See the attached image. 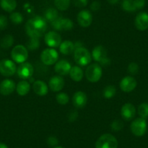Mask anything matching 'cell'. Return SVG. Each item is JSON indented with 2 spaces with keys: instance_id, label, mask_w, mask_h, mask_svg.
<instances>
[{
  "instance_id": "11",
  "label": "cell",
  "mask_w": 148,
  "mask_h": 148,
  "mask_svg": "<svg viewBox=\"0 0 148 148\" xmlns=\"http://www.w3.org/2000/svg\"><path fill=\"white\" fill-rule=\"evenodd\" d=\"M45 42L49 47L56 48L60 47L62 43V38L60 35L55 31H49L45 34Z\"/></svg>"
},
{
  "instance_id": "22",
  "label": "cell",
  "mask_w": 148,
  "mask_h": 148,
  "mask_svg": "<svg viewBox=\"0 0 148 148\" xmlns=\"http://www.w3.org/2000/svg\"><path fill=\"white\" fill-rule=\"evenodd\" d=\"M69 74L71 79L76 82H81L84 77L83 70L79 66L71 67Z\"/></svg>"
},
{
  "instance_id": "42",
  "label": "cell",
  "mask_w": 148,
  "mask_h": 148,
  "mask_svg": "<svg viewBox=\"0 0 148 148\" xmlns=\"http://www.w3.org/2000/svg\"><path fill=\"white\" fill-rule=\"evenodd\" d=\"M119 1V0H108V2H109L110 4H111V5H115V4L118 3Z\"/></svg>"
},
{
  "instance_id": "27",
  "label": "cell",
  "mask_w": 148,
  "mask_h": 148,
  "mask_svg": "<svg viewBox=\"0 0 148 148\" xmlns=\"http://www.w3.org/2000/svg\"><path fill=\"white\" fill-rule=\"evenodd\" d=\"M14 43V38L12 35H6L5 36H4L2 38V39L1 40L0 42V45L4 49H8L10 47L12 46Z\"/></svg>"
},
{
  "instance_id": "23",
  "label": "cell",
  "mask_w": 148,
  "mask_h": 148,
  "mask_svg": "<svg viewBox=\"0 0 148 148\" xmlns=\"http://www.w3.org/2000/svg\"><path fill=\"white\" fill-rule=\"evenodd\" d=\"M75 45L71 41H64L60 45V51L65 55L72 54L75 50Z\"/></svg>"
},
{
  "instance_id": "16",
  "label": "cell",
  "mask_w": 148,
  "mask_h": 148,
  "mask_svg": "<svg viewBox=\"0 0 148 148\" xmlns=\"http://www.w3.org/2000/svg\"><path fill=\"white\" fill-rule=\"evenodd\" d=\"M135 26L139 31H145L148 29V13L141 12L135 18Z\"/></svg>"
},
{
  "instance_id": "6",
  "label": "cell",
  "mask_w": 148,
  "mask_h": 148,
  "mask_svg": "<svg viewBox=\"0 0 148 148\" xmlns=\"http://www.w3.org/2000/svg\"><path fill=\"white\" fill-rule=\"evenodd\" d=\"M11 57L17 63L21 64L25 62L28 57V49L23 45H17L12 49L11 52Z\"/></svg>"
},
{
  "instance_id": "26",
  "label": "cell",
  "mask_w": 148,
  "mask_h": 148,
  "mask_svg": "<svg viewBox=\"0 0 148 148\" xmlns=\"http://www.w3.org/2000/svg\"><path fill=\"white\" fill-rule=\"evenodd\" d=\"M58 18V12L55 8H49L45 12V19L48 22L52 23Z\"/></svg>"
},
{
  "instance_id": "7",
  "label": "cell",
  "mask_w": 148,
  "mask_h": 148,
  "mask_svg": "<svg viewBox=\"0 0 148 148\" xmlns=\"http://www.w3.org/2000/svg\"><path fill=\"white\" fill-rule=\"evenodd\" d=\"M131 132L136 136H142L145 135L147 131L146 120L142 118H138L131 123Z\"/></svg>"
},
{
  "instance_id": "43",
  "label": "cell",
  "mask_w": 148,
  "mask_h": 148,
  "mask_svg": "<svg viewBox=\"0 0 148 148\" xmlns=\"http://www.w3.org/2000/svg\"><path fill=\"white\" fill-rule=\"evenodd\" d=\"M0 148H8V147L5 143L0 142Z\"/></svg>"
},
{
  "instance_id": "44",
  "label": "cell",
  "mask_w": 148,
  "mask_h": 148,
  "mask_svg": "<svg viewBox=\"0 0 148 148\" xmlns=\"http://www.w3.org/2000/svg\"><path fill=\"white\" fill-rule=\"evenodd\" d=\"M53 148H63V147H62L58 146V147H53Z\"/></svg>"
},
{
  "instance_id": "41",
  "label": "cell",
  "mask_w": 148,
  "mask_h": 148,
  "mask_svg": "<svg viewBox=\"0 0 148 148\" xmlns=\"http://www.w3.org/2000/svg\"><path fill=\"white\" fill-rule=\"evenodd\" d=\"M101 5L98 1H94L90 5V8L92 11H98L100 9Z\"/></svg>"
},
{
  "instance_id": "37",
  "label": "cell",
  "mask_w": 148,
  "mask_h": 148,
  "mask_svg": "<svg viewBox=\"0 0 148 148\" xmlns=\"http://www.w3.org/2000/svg\"><path fill=\"white\" fill-rule=\"evenodd\" d=\"M72 1L74 6L79 8L86 7L88 5V2H89V0H72Z\"/></svg>"
},
{
  "instance_id": "25",
  "label": "cell",
  "mask_w": 148,
  "mask_h": 148,
  "mask_svg": "<svg viewBox=\"0 0 148 148\" xmlns=\"http://www.w3.org/2000/svg\"><path fill=\"white\" fill-rule=\"evenodd\" d=\"M0 7L8 12H12L17 7L16 0H0Z\"/></svg>"
},
{
  "instance_id": "8",
  "label": "cell",
  "mask_w": 148,
  "mask_h": 148,
  "mask_svg": "<svg viewBox=\"0 0 148 148\" xmlns=\"http://www.w3.org/2000/svg\"><path fill=\"white\" fill-rule=\"evenodd\" d=\"M17 71L16 65L13 61L5 59L0 61V73L4 76H13Z\"/></svg>"
},
{
  "instance_id": "14",
  "label": "cell",
  "mask_w": 148,
  "mask_h": 148,
  "mask_svg": "<svg viewBox=\"0 0 148 148\" xmlns=\"http://www.w3.org/2000/svg\"><path fill=\"white\" fill-rule=\"evenodd\" d=\"M78 23L84 28L90 26L92 23V15L87 10L80 11L77 15Z\"/></svg>"
},
{
  "instance_id": "9",
  "label": "cell",
  "mask_w": 148,
  "mask_h": 148,
  "mask_svg": "<svg viewBox=\"0 0 148 148\" xmlns=\"http://www.w3.org/2000/svg\"><path fill=\"white\" fill-rule=\"evenodd\" d=\"M58 52L52 48H48L45 49L41 54V60L44 64L47 65H54L57 62L58 60Z\"/></svg>"
},
{
  "instance_id": "39",
  "label": "cell",
  "mask_w": 148,
  "mask_h": 148,
  "mask_svg": "<svg viewBox=\"0 0 148 148\" xmlns=\"http://www.w3.org/2000/svg\"><path fill=\"white\" fill-rule=\"evenodd\" d=\"M47 142L49 146L57 147V145H58V140L56 137H55V136H49L47 139Z\"/></svg>"
},
{
  "instance_id": "15",
  "label": "cell",
  "mask_w": 148,
  "mask_h": 148,
  "mask_svg": "<svg viewBox=\"0 0 148 148\" xmlns=\"http://www.w3.org/2000/svg\"><path fill=\"white\" fill-rule=\"evenodd\" d=\"M121 114L125 121L132 120L136 115V108L132 103H126L121 110Z\"/></svg>"
},
{
  "instance_id": "38",
  "label": "cell",
  "mask_w": 148,
  "mask_h": 148,
  "mask_svg": "<svg viewBox=\"0 0 148 148\" xmlns=\"http://www.w3.org/2000/svg\"><path fill=\"white\" fill-rule=\"evenodd\" d=\"M8 24V18L5 15H0V30H4L7 28Z\"/></svg>"
},
{
  "instance_id": "21",
  "label": "cell",
  "mask_w": 148,
  "mask_h": 148,
  "mask_svg": "<svg viewBox=\"0 0 148 148\" xmlns=\"http://www.w3.org/2000/svg\"><path fill=\"white\" fill-rule=\"evenodd\" d=\"M33 89L34 92L39 96H45L49 91L46 83L40 80L36 81L34 82L33 84Z\"/></svg>"
},
{
  "instance_id": "30",
  "label": "cell",
  "mask_w": 148,
  "mask_h": 148,
  "mask_svg": "<svg viewBox=\"0 0 148 148\" xmlns=\"http://www.w3.org/2000/svg\"><path fill=\"white\" fill-rule=\"evenodd\" d=\"M138 114L144 119L148 118V103L147 102H143L141 104L138 108Z\"/></svg>"
},
{
  "instance_id": "3",
  "label": "cell",
  "mask_w": 148,
  "mask_h": 148,
  "mask_svg": "<svg viewBox=\"0 0 148 148\" xmlns=\"http://www.w3.org/2000/svg\"><path fill=\"white\" fill-rule=\"evenodd\" d=\"M118 140L113 135L105 134L99 136L95 143L96 148H117Z\"/></svg>"
},
{
  "instance_id": "40",
  "label": "cell",
  "mask_w": 148,
  "mask_h": 148,
  "mask_svg": "<svg viewBox=\"0 0 148 148\" xmlns=\"http://www.w3.org/2000/svg\"><path fill=\"white\" fill-rule=\"evenodd\" d=\"M136 10L142 9L145 5V0H133Z\"/></svg>"
},
{
  "instance_id": "35",
  "label": "cell",
  "mask_w": 148,
  "mask_h": 148,
  "mask_svg": "<svg viewBox=\"0 0 148 148\" xmlns=\"http://www.w3.org/2000/svg\"><path fill=\"white\" fill-rule=\"evenodd\" d=\"M128 72L132 75H136L139 72V65L136 62H131L128 66Z\"/></svg>"
},
{
  "instance_id": "10",
  "label": "cell",
  "mask_w": 148,
  "mask_h": 148,
  "mask_svg": "<svg viewBox=\"0 0 148 148\" xmlns=\"http://www.w3.org/2000/svg\"><path fill=\"white\" fill-rule=\"evenodd\" d=\"M52 27L57 31H70L73 28V23L71 19L58 17L52 23Z\"/></svg>"
},
{
  "instance_id": "5",
  "label": "cell",
  "mask_w": 148,
  "mask_h": 148,
  "mask_svg": "<svg viewBox=\"0 0 148 148\" xmlns=\"http://www.w3.org/2000/svg\"><path fill=\"white\" fill-rule=\"evenodd\" d=\"M92 56L96 62H99L102 65H108L110 62V60L108 58L107 49L101 45L97 46L96 47L94 48Z\"/></svg>"
},
{
  "instance_id": "29",
  "label": "cell",
  "mask_w": 148,
  "mask_h": 148,
  "mask_svg": "<svg viewBox=\"0 0 148 148\" xmlns=\"http://www.w3.org/2000/svg\"><path fill=\"white\" fill-rule=\"evenodd\" d=\"M71 0H55V5L59 10L65 11L68 9Z\"/></svg>"
},
{
  "instance_id": "24",
  "label": "cell",
  "mask_w": 148,
  "mask_h": 148,
  "mask_svg": "<svg viewBox=\"0 0 148 148\" xmlns=\"http://www.w3.org/2000/svg\"><path fill=\"white\" fill-rule=\"evenodd\" d=\"M31 89V85L27 81H21L16 86V92L21 96H25L29 92Z\"/></svg>"
},
{
  "instance_id": "17",
  "label": "cell",
  "mask_w": 148,
  "mask_h": 148,
  "mask_svg": "<svg viewBox=\"0 0 148 148\" xmlns=\"http://www.w3.org/2000/svg\"><path fill=\"white\" fill-rule=\"evenodd\" d=\"M16 89L15 83L11 79H5L0 84V93L8 96L12 94Z\"/></svg>"
},
{
  "instance_id": "33",
  "label": "cell",
  "mask_w": 148,
  "mask_h": 148,
  "mask_svg": "<svg viewBox=\"0 0 148 148\" xmlns=\"http://www.w3.org/2000/svg\"><path fill=\"white\" fill-rule=\"evenodd\" d=\"M40 46V42L38 38H30L29 41L27 42V47L29 50H35Z\"/></svg>"
},
{
  "instance_id": "18",
  "label": "cell",
  "mask_w": 148,
  "mask_h": 148,
  "mask_svg": "<svg viewBox=\"0 0 148 148\" xmlns=\"http://www.w3.org/2000/svg\"><path fill=\"white\" fill-rule=\"evenodd\" d=\"M73 104L76 108H83L86 106L87 102V96L84 92L82 91L76 92L72 98Z\"/></svg>"
},
{
  "instance_id": "13",
  "label": "cell",
  "mask_w": 148,
  "mask_h": 148,
  "mask_svg": "<svg viewBox=\"0 0 148 148\" xmlns=\"http://www.w3.org/2000/svg\"><path fill=\"white\" fill-rule=\"evenodd\" d=\"M137 82L136 79L132 76H126L120 82V88L123 92H132L134 90L135 88L136 87Z\"/></svg>"
},
{
  "instance_id": "4",
  "label": "cell",
  "mask_w": 148,
  "mask_h": 148,
  "mask_svg": "<svg viewBox=\"0 0 148 148\" xmlns=\"http://www.w3.org/2000/svg\"><path fill=\"white\" fill-rule=\"evenodd\" d=\"M102 75V69L98 63H93L86 70V78L89 82L96 83L100 80Z\"/></svg>"
},
{
  "instance_id": "31",
  "label": "cell",
  "mask_w": 148,
  "mask_h": 148,
  "mask_svg": "<svg viewBox=\"0 0 148 148\" xmlns=\"http://www.w3.org/2000/svg\"><path fill=\"white\" fill-rule=\"evenodd\" d=\"M122 8H123V10L129 12H135L136 10L133 0H124L122 3Z\"/></svg>"
},
{
  "instance_id": "36",
  "label": "cell",
  "mask_w": 148,
  "mask_h": 148,
  "mask_svg": "<svg viewBox=\"0 0 148 148\" xmlns=\"http://www.w3.org/2000/svg\"><path fill=\"white\" fill-rule=\"evenodd\" d=\"M123 123L120 120H116L111 124V129L114 132H119L121 129H123Z\"/></svg>"
},
{
  "instance_id": "34",
  "label": "cell",
  "mask_w": 148,
  "mask_h": 148,
  "mask_svg": "<svg viewBox=\"0 0 148 148\" xmlns=\"http://www.w3.org/2000/svg\"><path fill=\"white\" fill-rule=\"evenodd\" d=\"M56 100L60 105H65L69 101V97H68V95L67 94L63 93V92H60V93L57 95Z\"/></svg>"
},
{
  "instance_id": "2",
  "label": "cell",
  "mask_w": 148,
  "mask_h": 148,
  "mask_svg": "<svg viewBox=\"0 0 148 148\" xmlns=\"http://www.w3.org/2000/svg\"><path fill=\"white\" fill-rule=\"evenodd\" d=\"M74 60L78 65L86 66L92 61V55L86 48L82 47L76 48L74 51Z\"/></svg>"
},
{
  "instance_id": "28",
  "label": "cell",
  "mask_w": 148,
  "mask_h": 148,
  "mask_svg": "<svg viewBox=\"0 0 148 148\" xmlns=\"http://www.w3.org/2000/svg\"><path fill=\"white\" fill-rule=\"evenodd\" d=\"M116 88L113 85H108L104 89L103 96L105 99H111L116 95Z\"/></svg>"
},
{
  "instance_id": "1",
  "label": "cell",
  "mask_w": 148,
  "mask_h": 148,
  "mask_svg": "<svg viewBox=\"0 0 148 148\" xmlns=\"http://www.w3.org/2000/svg\"><path fill=\"white\" fill-rule=\"evenodd\" d=\"M25 32L30 38H40L47 31V22L45 18L36 16L28 20L25 24Z\"/></svg>"
},
{
  "instance_id": "19",
  "label": "cell",
  "mask_w": 148,
  "mask_h": 148,
  "mask_svg": "<svg viewBox=\"0 0 148 148\" xmlns=\"http://www.w3.org/2000/svg\"><path fill=\"white\" fill-rule=\"evenodd\" d=\"M71 65L69 62L65 60H61L57 62L55 65V72L58 73L60 76H66L70 73Z\"/></svg>"
},
{
  "instance_id": "20",
  "label": "cell",
  "mask_w": 148,
  "mask_h": 148,
  "mask_svg": "<svg viewBox=\"0 0 148 148\" xmlns=\"http://www.w3.org/2000/svg\"><path fill=\"white\" fill-rule=\"evenodd\" d=\"M65 85L64 79L60 76H55L49 79V86L52 92H60L62 90Z\"/></svg>"
},
{
  "instance_id": "12",
  "label": "cell",
  "mask_w": 148,
  "mask_h": 148,
  "mask_svg": "<svg viewBox=\"0 0 148 148\" xmlns=\"http://www.w3.org/2000/svg\"><path fill=\"white\" fill-rule=\"evenodd\" d=\"M17 73L21 79H28L34 73V68L29 62H23L17 68Z\"/></svg>"
},
{
  "instance_id": "32",
  "label": "cell",
  "mask_w": 148,
  "mask_h": 148,
  "mask_svg": "<svg viewBox=\"0 0 148 148\" xmlns=\"http://www.w3.org/2000/svg\"><path fill=\"white\" fill-rule=\"evenodd\" d=\"M10 19L12 21V23L18 25V24L22 23V22L23 21V17L20 12H12L11 15H10Z\"/></svg>"
}]
</instances>
